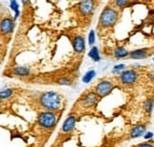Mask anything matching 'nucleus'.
<instances>
[{"mask_svg": "<svg viewBox=\"0 0 154 147\" xmlns=\"http://www.w3.org/2000/svg\"><path fill=\"white\" fill-rule=\"evenodd\" d=\"M40 107H42L45 111L55 112L59 110L62 105L63 97L61 94L54 91H46L40 93L36 98Z\"/></svg>", "mask_w": 154, "mask_h": 147, "instance_id": "obj_1", "label": "nucleus"}, {"mask_svg": "<svg viewBox=\"0 0 154 147\" xmlns=\"http://www.w3.org/2000/svg\"><path fill=\"white\" fill-rule=\"evenodd\" d=\"M119 10L112 5L111 2H109V4L103 10L99 17L97 25L98 31H106V29L113 28L119 19Z\"/></svg>", "mask_w": 154, "mask_h": 147, "instance_id": "obj_2", "label": "nucleus"}, {"mask_svg": "<svg viewBox=\"0 0 154 147\" xmlns=\"http://www.w3.org/2000/svg\"><path fill=\"white\" fill-rule=\"evenodd\" d=\"M97 4L98 3L95 1H83L75 6V14L81 22H88V24H90V21L94 14Z\"/></svg>", "mask_w": 154, "mask_h": 147, "instance_id": "obj_3", "label": "nucleus"}, {"mask_svg": "<svg viewBox=\"0 0 154 147\" xmlns=\"http://www.w3.org/2000/svg\"><path fill=\"white\" fill-rule=\"evenodd\" d=\"M38 124L44 129H51L56 124V114L50 111H44L38 115Z\"/></svg>", "mask_w": 154, "mask_h": 147, "instance_id": "obj_4", "label": "nucleus"}, {"mask_svg": "<svg viewBox=\"0 0 154 147\" xmlns=\"http://www.w3.org/2000/svg\"><path fill=\"white\" fill-rule=\"evenodd\" d=\"M14 22L13 17L11 15H6L1 17V26H0V28H1V37L2 40L7 39V42H9L11 33L14 32Z\"/></svg>", "mask_w": 154, "mask_h": 147, "instance_id": "obj_5", "label": "nucleus"}, {"mask_svg": "<svg viewBox=\"0 0 154 147\" xmlns=\"http://www.w3.org/2000/svg\"><path fill=\"white\" fill-rule=\"evenodd\" d=\"M114 88H115L114 83H112V82L108 81V80H104V81L99 82V83L95 86L94 93L96 94L98 98H102V97L109 95Z\"/></svg>", "mask_w": 154, "mask_h": 147, "instance_id": "obj_6", "label": "nucleus"}, {"mask_svg": "<svg viewBox=\"0 0 154 147\" xmlns=\"http://www.w3.org/2000/svg\"><path fill=\"white\" fill-rule=\"evenodd\" d=\"M119 82L120 84L126 86H133L138 79V74L136 73V71L132 69L126 70L124 71L120 76H119Z\"/></svg>", "mask_w": 154, "mask_h": 147, "instance_id": "obj_7", "label": "nucleus"}, {"mask_svg": "<svg viewBox=\"0 0 154 147\" xmlns=\"http://www.w3.org/2000/svg\"><path fill=\"white\" fill-rule=\"evenodd\" d=\"M73 50L76 54H82L85 50V40L82 35H75L73 38Z\"/></svg>", "mask_w": 154, "mask_h": 147, "instance_id": "obj_8", "label": "nucleus"}, {"mask_svg": "<svg viewBox=\"0 0 154 147\" xmlns=\"http://www.w3.org/2000/svg\"><path fill=\"white\" fill-rule=\"evenodd\" d=\"M75 123H76V117L69 116L62 125V132L68 134V133H70L72 131H73V129L75 127Z\"/></svg>", "mask_w": 154, "mask_h": 147, "instance_id": "obj_9", "label": "nucleus"}, {"mask_svg": "<svg viewBox=\"0 0 154 147\" xmlns=\"http://www.w3.org/2000/svg\"><path fill=\"white\" fill-rule=\"evenodd\" d=\"M146 131V127L145 125H137L135 126L134 128L131 129L130 131L129 136L131 139H135V138H139L140 136H142Z\"/></svg>", "mask_w": 154, "mask_h": 147, "instance_id": "obj_10", "label": "nucleus"}, {"mask_svg": "<svg viewBox=\"0 0 154 147\" xmlns=\"http://www.w3.org/2000/svg\"><path fill=\"white\" fill-rule=\"evenodd\" d=\"M147 55H149V52H147L146 50H138L129 53V57L133 59H142L146 57Z\"/></svg>", "mask_w": 154, "mask_h": 147, "instance_id": "obj_11", "label": "nucleus"}, {"mask_svg": "<svg viewBox=\"0 0 154 147\" xmlns=\"http://www.w3.org/2000/svg\"><path fill=\"white\" fill-rule=\"evenodd\" d=\"M14 73L20 76H27L29 75V69L25 68H14Z\"/></svg>", "mask_w": 154, "mask_h": 147, "instance_id": "obj_12", "label": "nucleus"}, {"mask_svg": "<svg viewBox=\"0 0 154 147\" xmlns=\"http://www.w3.org/2000/svg\"><path fill=\"white\" fill-rule=\"evenodd\" d=\"M13 93H14L13 89H5L1 92V99L4 100V99H8L10 97H11Z\"/></svg>", "mask_w": 154, "mask_h": 147, "instance_id": "obj_13", "label": "nucleus"}, {"mask_svg": "<svg viewBox=\"0 0 154 147\" xmlns=\"http://www.w3.org/2000/svg\"><path fill=\"white\" fill-rule=\"evenodd\" d=\"M135 147H154L151 143H141Z\"/></svg>", "mask_w": 154, "mask_h": 147, "instance_id": "obj_14", "label": "nucleus"}]
</instances>
